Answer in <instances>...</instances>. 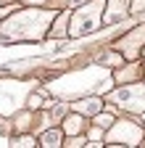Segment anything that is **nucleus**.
Here are the masks:
<instances>
[{
    "label": "nucleus",
    "mask_w": 145,
    "mask_h": 148,
    "mask_svg": "<svg viewBox=\"0 0 145 148\" xmlns=\"http://www.w3.org/2000/svg\"><path fill=\"white\" fill-rule=\"evenodd\" d=\"M53 16H56L53 11H45L40 5H32L27 11L13 13L0 27V42H34V40H42L48 34V29H50Z\"/></svg>",
    "instance_id": "obj_1"
},
{
    "label": "nucleus",
    "mask_w": 145,
    "mask_h": 148,
    "mask_svg": "<svg viewBox=\"0 0 145 148\" xmlns=\"http://www.w3.org/2000/svg\"><path fill=\"white\" fill-rule=\"evenodd\" d=\"M103 8H106V0H90V3H84L82 8H77L74 13H71V18H69L66 34L69 37H82V34L95 32L103 24V18H100Z\"/></svg>",
    "instance_id": "obj_2"
},
{
    "label": "nucleus",
    "mask_w": 145,
    "mask_h": 148,
    "mask_svg": "<svg viewBox=\"0 0 145 148\" xmlns=\"http://www.w3.org/2000/svg\"><path fill=\"white\" fill-rule=\"evenodd\" d=\"M34 87V82H27V79H0V114H16L29 90Z\"/></svg>",
    "instance_id": "obj_3"
},
{
    "label": "nucleus",
    "mask_w": 145,
    "mask_h": 148,
    "mask_svg": "<svg viewBox=\"0 0 145 148\" xmlns=\"http://www.w3.org/2000/svg\"><path fill=\"white\" fill-rule=\"evenodd\" d=\"M108 101H111L114 106L124 108V111H145V85L135 82V85H127L121 90H114V92H108Z\"/></svg>",
    "instance_id": "obj_4"
},
{
    "label": "nucleus",
    "mask_w": 145,
    "mask_h": 148,
    "mask_svg": "<svg viewBox=\"0 0 145 148\" xmlns=\"http://www.w3.org/2000/svg\"><path fill=\"white\" fill-rule=\"evenodd\" d=\"M108 145H140L142 143V127H137L135 122H127V119H114V124L108 127V135H106Z\"/></svg>",
    "instance_id": "obj_5"
},
{
    "label": "nucleus",
    "mask_w": 145,
    "mask_h": 148,
    "mask_svg": "<svg viewBox=\"0 0 145 148\" xmlns=\"http://www.w3.org/2000/svg\"><path fill=\"white\" fill-rule=\"evenodd\" d=\"M140 48H145V24H140L137 29H132L127 37H121V40L114 45V50L124 53L127 58H135V56H140Z\"/></svg>",
    "instance_id": "obj_6"
},
{
    "label": "nucleus",
    "mask_w": 145,
    "mask_h": 148,
    "mask_svg": "<svg viewBox=\"0 0 145 148\" xmlns=\"http://www.w3.org/2000/svg\"><path fill=\"white\" fill-rule=\"evenodd\" d=\"M103 106H106V101H100V98L93 95V98H77V103L71 106V108H74L77 114H82V116H84V114H93V116H95L98 111H103Z\"/></svg>",
    "instance_id": "obj_7"
},
{
    "label": "nucleus",
    "mask_w": 145,
    "mask_h": 148,
    "mask_svg": "<svg viewBox=\"0 0 145 148\" xmlns=\"http://www.w3.org/2000/svg\"><path fill=\"white\" fill-rule=\"evenodd\" d=\"M108 11H106V21H119V18L127 16V11H129V0H108Z\"/></svg>",
    "instance_id": "obj_8"
},
{
    "label": "nucleus",
    "mask_w": 145,
    "mask_h": 148,
    "mask_svg": "<svg viewBox=\"0 0 145 148\" xmlns=\"http://www.w3.org/2000/svg\"><path fill=\"white\" fill-rule=\"evenodd\" d=\"M140 74H142L140 64H129V66H124V69H116L114 77H116V82H132V79L140 77Z\"/></svg>",
    "instance_id": "obj_9"
},
{
    "label": "nucleus",
    "mask_w": 145,
    "mask_h": 148,
    "mask_svg": "<svg viewBox=\"0 0 145 148\" xmlns=\"http://www.w3.org/2000/svg\"><path fill=\"white\" fill-rule=\"evenodd\" d=\"M82 130H84L82 114H69V116L63 119V132H66V135H79Z\"/></svg>",
    "instance_id": "obj_10"
},
{
    "label": "nucleus",
    "mask_w": 145,
    "mask_h": 148,
    "mask_svg": "<svg viewBox=\"0 0 145 148\" xmlns=\"http://www.w3.org/2000/svg\"><path fill=\"white\" fill-rule=\"evenodd\" d=\"M63 143V135H61V130H48V132H42L40 143L37 145H45V148H58Z\"/></svg>",
    "instance_id": "obj_11"
},
{
    "label": "nucleus",
    "mask_w": 145,
    "mask_h": 148,
    "mask_svg": "<svg viewBox=\"0 0 145 148\" xmlns=\"http://www.w3.org/2000/svg\"><path fill=\"white\" fill-rule=\"evenodd\" d=\"M58 24H53L50 37H66V24H69V16H56Z\"/></svg>",
    "instance_id": "obj_12"
},
{
    "label": "nucleus",
    "mask_w": 145,
    "mask_h": 148,
    "mask_svg": "<svg viewBox=\"0 0 145 148\" xmlns=\"http://www.w3.org/2000/svg\"><path fill=\"white\" fill-rule=\"evenodd\" d=\"M13 148H29V145H37L34 143V135H19V138H13L11 140Z\"/></svg>",
    "instance_id": "obj_13"
},
{
    "label": "nucleus",
    "mask_w": 145,
    "mask_h": 148,
    "mask_svg": "<svg viewBox=\"0 0 145 148\" xmlns=\"http://www.w3.org/2000/svg\"><path fill=\"white\" fill-rule=\"evenodd\" d=\"M95 124H98V127H106V130H108V127L114 124V116H111V114H100V111H98V114H95Z\"/></svg>",
    "instance_id": "obj_14"
},
{
    "label": "nucleus",
    "mask_w": 145,
    "mask_h": 148,
    "mask_svg": "<svg viewBox=\"0 0 145 148\" xmlns=\"http://www.w3.org/2000/svg\"><path fill=\"white\" fill-rule=\"evenodd\" d=\"M84 143H87V140H84V138H82V132H79V135H69V140H66V143H61V145H69V148H79V145H84Z\"/></svg>",
    "instance_id": "obj_15"
},
{
    "label": "nucleus",
    "mask_w": 145,
    "mask_h": 148,
    "mask_svg": "<svg viewBox=\"0 0 145 148\" xmlns=\"http://www.w3.org/2000/svg\"><path fill=\"white\" fill-rule=\"evenodd\" d=\"M129 11H132V13L145 11V0H129Z\"/></svg>",
    "instance_id": "obj_16"
},
{
    "label": "nucleus",
    "mask_w": 145,
    "mask_h": 148,
    "mask_svg": "<svg viewBox=\"0 0 145 148\" xmlns=\"http://www.w3.org/2000/svg\"><path fill=\"white\" fill-rule=\"evenodd\" d=\"M8 13H13V5H3L0 8V21H3V16H8Z\"/></svg>",
    "instance_id": "obj_17"
},
{
    "label": "nucleus",
    "mask_w": 145,
    "mask_h": 148,
    "mask_svg": "<svg viewBox=\"0 0 145 148\" xmlns=\"http://www.w3.org/2000/svg\"><path fill=\"white\" fill-rule=\"evenodd\" d=\"M27 5H42V3H48V0H24Z\"/></svg>",
    "instance_id": "obj_18"
}]
</instances>
